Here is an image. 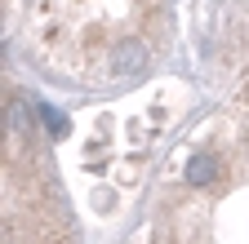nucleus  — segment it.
<instances>
[{"mask_svg": "<svg viewBox=\"0 0 249 244\" xmlns=\"http://www.w3.org/2000/svg\"><path fill=\"white\" fill-rule=\"evenodd\" d=\"M218 173H223V164H218V156H209V151H200V156H192L187 160V169H182V182L192 191H209L213 182H218Z\"/></svg>", "mask_w": 249, "mask_h": 244, "instance_id": "nucleus-1", "label": "nucleus"}]
</instances>
